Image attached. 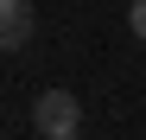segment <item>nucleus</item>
Returning <instances> with one entry per match:
<instances>
[{"label": "nucleus", "mask_w": 146, "mask_h": 140, "mask_svg": "<svg viewBox=\"0 0 146 140\" xmlns=\"http://www.w3.org/2000/svg\"><path fill=\"white\" fill-rule=\"evenodd\" d=\"M70 140H76V134H70Z\"/></svg>", "instance_id": "4"}, {"label": "nucleus", "mask_w": 146, "mask_h": 140, "mask_svg": "<svg viewBox=\"0 0 146 140\" xmlns=\"http://www.w3.org/2000/svg\"><path fill=\"white\" fill-rule=\"evenodd\" d=\"M127 26H133V38H146V0H133V7H127Z\"/></svg>", "instance_id": "3"}, {"label": "nucleus", "mask_w": 146, "mask_h": 140, "mask_svg": "<svg viewBox=\"0 0 146 140\" xmlns=\"http://www.w3.org/2000/svg\"><path fill=\"white\" fill-rule=\"evenodd\" d=\"M32 121H38L44 140H70V134L83 127V102L70 96V89H44V96L32 102Z\"/></svg>", "instance_id": "1"}, {"label": "nucleus", "mask_w": 146, "mask_h": 140, "mask_svg": "<svg viewBox=\"0 0 146 140\" xmlns=\"http://www.w3.org/2000/svg\"><path fill=\"white\" fill-rule=\"evenodd\" d=\"M32 38V0H0V51H19Z\"/></svg>", "instance_id": "2"}]
</instances>
